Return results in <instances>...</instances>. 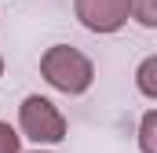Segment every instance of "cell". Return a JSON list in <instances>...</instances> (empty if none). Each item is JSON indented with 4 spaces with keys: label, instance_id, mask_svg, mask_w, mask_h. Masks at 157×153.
Segmentation results:
<instances>
[{
    "label": "cell",
    "instance_id": "6da1fadb",
    "mask_svg": "<svg viewBox=\"0 0 157 153\" xmlns=\"http://www.w3.org/2000/svg\"><path fill=\"white\" fill-rule=\"evenodd\" d=\"M40 76L55 88V91H66V95H84L95 80V66L91 58L70 47V44H51L40 58Z\"/></svg>",
    "mask_w": 157,
    "mask_h": 153
},
{
    "label": "cell",
    "instance_id": "7a4b0ae2",
    "mask_svg": "<svg viewBox=\"0 0 157 153\" xmlns=\"http://www.w3.org/2000/svg\"><path fill=\"white\" fill-rule=\"evenodd\" d=\"M18 124H22V131H26L33 142H48V146H55V142L66 139V117L59 113L55 102L44 99V95H29V99H22V106H18Z\"/></svg>",
    "mask_w": 157,
    "mask_h": 153
},
{
    "label": "cell",
    "instance_id": "3957f363",
    "mask_svg": "<svg viewBox=\"0 0 157 153\" xmlns=\"http://www.w3.org/2000/svg\"><path fill=\"white\" fill-rule=\"evenodd\" d=\"M80 26L91 33H117L121 26L128 22L132 0H73Z\"/></svg>",
    "mask_w": 157,
    "mask_h": 153
},
{
    "label": "cell",
    "instance_id": "277c9868",
    "mask_svg": "<svg viewBox=\"0 0 157 153\" xmlns=\"http://www.w3.org/2000/svg\"><path fill=\"white\" fill-rule=\"evenodd\" d=\"M135 88L146 95V99H157V55L143 58L139 69H135Z\"/></svg>",
    "mask_w": 157,
    "mask_h": 153
},
{
    "label": "cell",
    "instance_id": "5b68a950",
    "mask_svg": "<svg viewBox=\"0 0 157 153\" xmlns=\"http://www.w3.org/2000/svg\"><path fill=\"white\" fill-rule=\"evenodd\" d=\"M139 150L157 153V110L143 113V120H139Z\"/></svg>",
    "mask_w": 157,
    "mask_h": 153
},
{
    "label": "cell",
    "instance_id": "8992f818",
    "mask_svg": "<svg viewBox=\"0 0 157 153\" xmlns=\"http://www.w3.org/2000/svg\"><path fill=\"white\" fill-rule=\"evenodd\" d=\"M132 18L146 29H157V0H132Z\"/></svg>",
    "mask_w": 157,
    "mask_h": 153
},
{
    "label": "cell",
    "instance_id": "52a82bcc",
    "mask_svg": "<svg viewBox=\"0 0 157 153\" xmlns=\"http://www.w3.org/2000/svg\"><path fill=\"white\" fill-rule=\"evenodd\" d=\"M0 153H18V131L7 120H0Z\"/></svg>",
    "mask_w": 157,
    "mask_h": 153
},
{
    "label": "cell",
    "instance_id": "ba28073f",
    "mask_svg": "<svg viewBox=\"0 0 157 153\" xmlns=\"http://www.w3.org/2000/svg\"><path fill=\"white\" fill-rule=\"evenodd\" d=\"M0 76H4V58H0Z\"/></svg>",
    "mask_w": 157,
    "mask_h": 153
},
{
    "label": "cell",
    "instance_id": "9c48e42d",
    "mask_svg": "<svg viewBox=\"0 0 157 153\" xmlns=\"http://www.w3.org/2000/svg\"><path fill=\"white\" fill-rule=\"evenodd\" d=\"M37 153H40V150H37Z\"/></svg>",
    "mask_w": 157,
    "mask_h": 153
}]
</instances>
